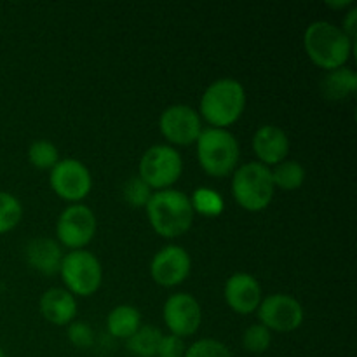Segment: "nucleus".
Masks as SVG:
<instances>
[{
  "mask_svg": "<svg viewBox=\"0 0 357 357\" xmlns=\"http://www.w3.org/2000/svg\"><path fill=\"white\" fill-rule=\"evenodd\" d=\"M145 209L153 232L164 239H174L187 234L195 215L190 197L174 188L153 192Z\"/></svg>",
  "mask_w": 357,
  "mask_h": 357,
  "instance_id": "obj_1",
  "label": "nucleus"
},
{
  "mask_svg": "<svg viewBox=\"0 0 357 357\" xmlns=\"http://www.w3.org/2000/svg\"><path fill=\"white\" fill-rule=\"evenodd\" d=\"M303 47L310 61L319 68L331 72L345 66L354 51V42L330 21H316L303 33Z\"/></svg>",
  "mask_w": 357,
  "mask_h": 357,
  "instance_id": "obj_2",
  "label": "nucleus"
},
{
  "mask_svg": "<svg viewBox=\"0 0 357 357\" xmlns=\"http://www.w3.org/2000/svg\"><path fill=\"white\" fill-rule=\"evenodd\" d=\"M246 108V91L236 79H218L209 84L199 103V115L211 128L227 129L236 124Z\"/></svg>",
  "mask_w": 357,
  "mask_h": 357,
  "instance_id": "obj_3",
  "label": "nucleus"
},
{
  "mask_svg": "<svg viewBox=\"0 0 357 357\" xmlns=\"http://www.w3.org/2000/svg\"><path fill=\"white\" fill-rule=\"evenodd\" d=\"M195 145L199 166L209 176L225 178L237 169L241 155L239 143L227 129H202Z\"/></svg>",
  "mask_w": 357,
  "mask_h": 357,
  "instance_id": "obj_4",
  "label": "nucleus"
},
{
  "mask_svg": "<svg viewBox=\"0 0 357 357\" xmlns=\"http://www.w3.org/2000/svg\"><path fill=\"white\" fill-rule=\"evenodd\" d=\"M232 176V195L237 204L250 213L264 211L274 199L271 167L260 162H248L237 167Z\"/></svg>",
  "mask_w": 357,
  "mask_h": 357,
  "instance_id": "obj_5",
  "label": "nucleus"
},
{
  "mask_svg": "<svg viewBox=\"0 0 357 357\" xmlns=\"http://www.w3.org/2000/svg\"><path fill=\"white\" fill-rule=\"evenodd\" d=\"M58 274L61 275L66 291L82 298L94 295L103 281V267L100 260L86 250H75L63 255Z\"/></svg>",
  "mask_w": 357,
  "mask_h": 357,
  "instance_id": "obj_6",
  "label": "nucleus"
},
{
  "mask_svg": "<svg viewBox=\"0 0 357 357\" xmlns=\"http://www.w3.org/2000/svg\"><path fill=\"white\" fill-rule=\"evenodd\" d=\"M183 173V159L171 145H153L139 160L138 176L150 190H167L180 180Z\"/></svg>",
  "mask_w": 357,
  "mask_h": 357,
  "instance_id": "obj_7",
  "label": "nucleus"
},
{
  "mask_svg": "<svg viewBox=\"0 0 357 357\" xmlns=\"http://www.w3.org/2000/svg\"><path fill=\"white\" fill-rule=\"evenodd\" d=\"M49 183L54 194L63 201L80 204L93 190V176L84 162L77 159H63L49 174Z\"/></svg>",
  "mask_w": 357,
  "mask_h": 357,
  "instance_id": "obj_8",
  "label": "nucleus"
},
{
  "mask_svg": "<svg viewBox=\"0 0 357 357\" xmlns=\"http://www.w3.org/2000/svg\"><path fill=\"white\" fill-rule=\"evenodd\" d=\"M96 215L86 204H72L59 215L56 236L70 250H84L96 236Z\"/></svg>",
  "mask_w": 357,
  "mask_h": 357,
  "instance_id": "obj_9",
  "label": "nucleus"
},
{
  "mask_svg": "<svg viewBox=\"0 0 357 357\" xmlns=\"http://www.w3.org/2000/svg\"><path fill=\"white\" fill-rule=\"evenodd\" d=\"M257 314L260 324L278 333H289V331L298 330L303 323L302 303L284 293H275L261 300Z\"/></svg>",
  "mask_w": 357,
  "mask_h": 357,
  "instance_id": "obj_10",
  "label": "nucleus"
},
{
  "mask_svg": "<svg viewBox=\"0 0 357 357\" xmlns=\"http://www.w3.org/2000/svg\"><path fill=\"white\" fill-rule=\"evenodd\" d=\"M159 129L171 145L187 146L197 142L202 132V119L188 105H171L160 114Z\"/></svg>",
  "mask_w": 357,
  "mask_h": 357,
  "instance_id": "obj_11",
  "label": "nucleus"
},
{
  "mask_svg": "<svg viewBox=\"0 0 357 357\" xmlns=\"http://www.w3.org/2000/svg\"><path fill=\"white\" fill-rule=\"evenodd\" d=\"M162 317L169 335L187 338L197 333L202 323V309L197 300L188 293H174L162 307Z\"/></svg>",
  "mask_w": 357,
  "mask_h": 357,
  "instance_id": "obj_12",
  "label": "nucleus"
},
{
  "mask_svg": "<svg viewBox=\"0 0 357 357\" xmlns=\"http://www.w3.org/2000/svg\"><path fill=\"white\" fill-rule=\"evenodd\" d=\"M192 258L185 248L169 244L155 253L150 264V275L162 288H174L190 275Z\"/></svg>",
  "mask_w": 357,
  "mask_h": 357,
  "instance_id": "obj_13",
  "label": "nucleus"
},
{
  "mask_svg": "<svg viewBox=\"0 0 357 357\" xmlns=\"http://www.w3.org/2000/svg\"><path fill=\"white\" fill-rule=\"evenodd\" d=\"M225 302L234 312L237 314H253L261 303V286L255 275L246 272H237L230 275L225 282Z\"/></svg>",
  "mask_w": 357,
  "mask_h": 357,
  "instance_id": "obj_14",
  "label": "nucleus"
},
{
  "mask_svg": "<svg viewBox=\"0 0 357 357\" xmlns=\"http://www.w3.org/2000/svg\"><path fill=\"white\" fill-rule=\"evenodd\" d=\"M253 152L258 159L257 162L267 167L278 166L282 160H286L289 153L288 135L278 126H261L253 136Z\"/></svg>",
  "mask_w": 357,
  "mask_h": 357,
  "instance_id": "obj_15",
  "label": "nucleus"
},
{
  "mask_svg": "<svg viewBox=\"0 0 357 357\" xmlns=\"http://www.w3.org/2000/svg\"><path fill=\"white\" fill-rule=\"evenodd\" d=\"M24 258L33 271L44 275H54L59 272L63 251L54 239L35 237V239L28 241L26 248H24Z\"/></svg>",
  "mask_w": 357,
  "mask_h": 357,
  "instance_id": "obj_16",
  "label": "nucleus"
},
{
  "mask_svg": "<svg viewBox=\"0 0 357 357\" xmlns=\"http://www.w3.org/2000/svg\"><path fill=\"white\" fill-rule=\"evenodd\" d=\"M40 314L54 326H68L77 317V300L65 288H51L42 295Z\"/></svg>",
  "mask_w": 357,
  "mask_h": 357,
  "instance_id": "obj_17",
  "label": "nucleus"
},
{
  "mask_svg": "<svg viewBox=\"0 0 357 357\" xmlns=\"http://www.w3.org/2000/svg\"><path fill=\"white\" fill-rule=\"evenodd\" d=\"M321 89H323L324 98L331 101L347 100L357 91L356 72L352 68H347V66L331 70L323 79Z\"/></svg>",
  "mask_w": 357,
  "mask_h": 357,
  "instance_id": "obj_18",
  "label": "nucleus"
},
{
  "mask_svg": "<svg viewBox=\"0 0 357 357\" xmlns=\"http://www.w3.org/2000/svg\"><path fill=\"white\" fill-rule=\"evenodd\" d=\"M142 328V314L132 305H119L107 317V330L114 338L129 340Z\"/></svg>",
  "mask_w": 357,
  "mask_h": 357,
  "instance_id": "obj_19",
  "label": "nucleus"
},
{
  "mask_svg": "<svg viewBox=\"0 0 357 357\" xmlns=\"http://www.w3.org/2000/svg\"><path fill=\"white\" fill-rule=\"evenodd\" d=\"M160 338H162V333L159 328L142 326L129 340H126V345H128V351L136 357H155Z\"/></svg>",
  "mask_w": 357,
  "mask_h": 357,
  "instance_id": "obj_20",
  "label": "nucleus"
},
{
  "mask_svg": "<svg viewBox=\"0 0 357 357\" xmlns=\"http://www.w3.org/2000/svg\"><path fill=\"white\" fill-rule=\"evenodd\" d=\"M271 171L274 187L282 188V190H296L305 181V169L296 160H282L281 164L274 166V169Z\"/></svg>",
  "mask_w": 357,
  "mask_h": 357,
  "instance_id": "obj_21",
  "label": "nucleus"
},
{
  "mask_svg": "<svg viewBox=\"0 0 357 357\" xmlns=\"http://www.w3.org/2000/svg\"><path fill=\"white\" fill-rule=\"evenodd\" d=\"M190 204L194 213L208 216V218L220 216L223 213V209H225V201H223L222 195L208 187L197 188V190L190 195Z\"/></svg>",
  "mask_w": 357,
  "mask_h": 357,
  "instance_id": "obj_22",
  "label": "nucleus"
},
{
  "mask_svg": "<svg viewBox=\"0 0 357 357\" xmlns=\"http://www.w3.org/2000/svg\"><path fill=\"white\" fill-rule=\"evenodd\" d=\"M28 160L33 167L40 171H51L59 162V152L56 145L45 139H37L28 149Z\"/></svg>",
  "mask_w": 357,
  "mask_h": 357,
  "instance_id": "obj_23",
  "label": "nucleus"
},
{
  "mask_svg": "<svg viewBox=\"0 0 357 357\" xmlns=\"http://www.w3.org/2000/svg\"><path fill=\"white\" fill-rule=\"evenodd\" d=\"M23 216V206L16 195L0 190V236L10 232Z\"/></svg>",
  "mask_w": 357,
  "mask_h": 357,
  "instance_id": "obj_24",
  "label": "nucleus"
},
{
  "mask_svg": "<svg viewBox=\"0 0 357 357\" xmlns=\"http://www.w3.org/2000/svg\"><path fill=\"white\" fill-rule=\"evenodd\" d=\"M272 344V331L267 330L264 324H251L243 335L244 351L251 354H264L268 351Z\"/></svg>",
  "mask_w": 357,
  "mask_h": 357,
  "instance_id": "obj_25",
  "label": "nucleus"
},
{
  "mask_svg": "<svg viewBox=\"0 0 357 357\" xmlns=\"http://www.w3.org/2000/svg\"><path fill=\"white\" fill-rule=\"evenodd\" d=\"M153 192L146 187L145 181L139 176L129 178L124 183V187H122V197L132 208H145Z\"/></svg>",
  "mask_w": 357,
  "mask_h": 357,
  "instance_id": "obj_26",
  "label": "nucleus"
},
{
  "mask_svg": "<svg viewBox=\"0 0 357 357\" xmlns=\"http://www.w3.org/2000/svg\"><path fill=\"white\" fill-rule=\"evenodd\" d=\"M183 357H234L230 349L222 342L215 338H202L194 342L190 347L185 351Z\"/></svg>",
  "mask_w": 357,
  "mask_h": 357,
  "instance_id": "obj_27",
  "label": "nucleus"
},
{
  "mask_svg": "<svg viewBox=\"0 0 357 357\" xmlns=\"http://www.w3.org/2000/svg\"><path fill=\"white\" fill-rule=\"evenodd\" d=\"M68 340L77 349H89L94 342V331L89 324L73 321L68 324Z\"/></svg>",
  "mask_w": 357,
  "mask_h": 357,
  "instance_id": "obj_28",
  "label": "nucleus"
},
{
  "mask_svg": "<svg viewBox=\"0 0 357 357\" xmlns=\"http://www.w3.org/2000/svg\"><path fill=\"white\" fill-rule=\"evenodd\" d=\"M185 351L187 347L181 338L174 337V335H162L155 357H183Z\"/></svg>",
  "mask_w": 357,
  "mask_h": 357,
  "instance_id": "obj_29",
  "label": "nucleus"
},
{
  "mask_svg": "<svg viewBox=\"0 0 357 357\" xmlns=\"http://www.w3.org/2000/svg\"><path fill=\"white\" fill-rule=\"evenodd\" d=\"M356 17H357V9L354 6L351 7L347 14L344 17V26H342V31L351 38V42L356 40Z\"/></svg>",
  "mask_w": 357,
  "mask_h": 357,
  "instance_id": "obj_30",
  "label": "nucleus"
},
{
  "mask_svg": "<svg viewBox=\"0 0 357 357\" xmlns=\"http://www.w3.org/2000/svg\"><path fill=\"white\" fill-rule=\"evenodd\" d=\"M0 357H7V356H6V352L2 351V347H0Z\"/></svg>",
  "mask_w": 357,
  "mask_h": 357,
  "instance_id": "obj_31",
  "label": "nucleus"
}]
</instances>
